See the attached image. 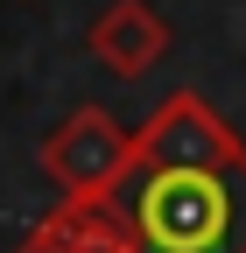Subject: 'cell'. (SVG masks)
<instances>
[{
    "instance_id": "cell-1",
    "label": "cell",
    "mask_w": 246,
    "mask_h": 253,
    "mask_svg": "<svg viewBox=\"0 0 246 253\" xmlns=\"http://www.w3.org/2000/svg\"><path fill=\"white\" fill-rule=\"evenodd\" d=\"M120 218L134 253H246V155L225 169H134Z\"/></svg>"
},
{
    "instance_id": "cell-2",
    "label": "cell",
    "mask_w": 246,
    "mask_h": 253,
    "mask_svg": "<svg viewBox=\"0 0 246 253\" xmlns=\"http://www.w3.org/2000/svg\"><path fill=\"white\" fill-rule=\"evenodd\" d=\"M42 176L84 204H120V190L134 176V126H120L106 106H78L56 134L42 141Z\"/></svg>"
},
{
    "instance_id": "cell-3",
    "label": "cell",
    "mask_w": 246,
    "mask_h": 253,
    "mask_svg": "<svg viewBox=\"0 0 246 253\" xmlns=\"http://www.w3.org/2000/svg\"><path fill=\"white\" fill-rule=\"evenodd\" d=\"M239 126L204 99V91H169V99L134 126V169H225L239 162Z\"/></svg>"
},
{
    "instance_id": "cell-4",
    "label": "cell",
    "mask_w": 246,
    "mask_h": 253,
    "mask_svg": "<svg viewBox=\"0 0 246 253\" xmlns=\"http://www.w3.org/2000/svg\"><path fill=\"white\" fill-rule=\"evenodd\" d=\"M169 42H176V28L148 7V0H113V7L84 28V49L99 56L113 78H141L148 63L169 56Z\"/></svg>"
},
{
    "instance_id": "cell-5",
    "label": "cell",
    "mask_w": 246,
    "mask_h": 253,
    "mask_svg": "<svg viewBox=\"0 0 246 253\" xmlns=\"http://www.w3.org/2000/svg\"><path fill=\"white\" fill-rule=\"evenodd\" d=\"M113 232H127L120 204H84V197H64L49 218H36V232H28L14 253H91V246H106Z\"/></svg>"
},
{
    "instance_id": "cell-6",
    "label": "cell",
    "mask_w": 246,
    "mask_h": 253,
    "mask_svg": "<svg viewBox=\"0 0 246 253\" xmlns=\"http://www.w3.org/2000/svg\"><path fill=\"white\" fill-rule=\"evenodd\" d=\"M91 253H134V232H113L106 246H91Z\"/></svg>"
}]
</instances>
